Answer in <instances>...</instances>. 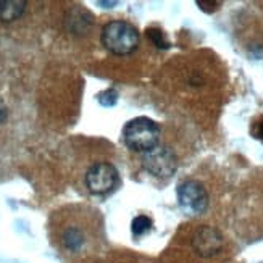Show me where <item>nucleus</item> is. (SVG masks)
<instances>
[{"label":"nucleus","mask_w":263,"mask_h":263,"mask_svg":"<svg viewBox=\"0 0 263 263\" xmlns=\"http://www.w3.org/2000/svg\"><path fill=\"white\" fill-rule=\"evenodd\" d=\"M49 236L52 246L63 258H86L104 247V218L90 205H65L52 213Z\"/></svg>","instance_id":"f257e3e1"},{"label":"nucleus","mask_w":263,"mask_h":263,"mask_svg":"<svg viewBox=\"0 0 263 263\" xmlns=\"http://www.w3.org/2000/svg\"><path fill=\"white\" fill-rule=\"evenodd\" d=\"M102 45L113 55L124 57L133 53L139 45V32L128 21L115 20L104 26L100 34Z\"/></svg>","instance_id":"f03ea898"},{"label":"nucleus","mask_w":263,"mask_h":263,"mask_svg":"<svg viewBox=\"0 0 263 263\" xmlns=\"http://www.w3.org/2000/svg\"><path fill=\"white\" fill-rule=\"evenodd\" d=\"M123 141L131 151L145 154L158 145L160 126L151 118L139 117L126 123L123 129Z\"/></svg>","instance_id":"7ed1b4c3"},{"label":"nucleus","mask_w":263,"mask_h":263,"mask_svg":"<svg viewBox=\"0 0 263 263\" xmlns=\"http://www.w3.org/2000/svg\"><path fill=\"white\" fill-rule=\"evenodd\" d=\"M86 189L94 196H105L118 184V171L111 163L99 162L89 166L84 175Z\"/></svg>","instance_id":"20e7f679"},{"label":"nucleus","mask_w":263,"mask_h":263,"mask_svg":"<svg viewBox=\"0 0 263 263\" xmlns=\"http://www.w3.org/2000/svg\"><path fill=\"white\" fill-rule=\"evenodd\" d=\"M179 205L192 215L203 213L209 207V194L199 181L187 179L178 187Z\"/></svg>","instance_id":"39448f33"},{"label":"nucleus","mask_w":263,"mask_h":263,"mask_svg":"<svg viewBox=\"0 0 263 263\" xmlns=\"http://www.w3.org/2000/svg\"><path fill=\"white\" fill-rule=\"evenodd\" d=\"M142 165L148 173H152L158 178H163V176H171L175 173L178 162L175 152L170 147L157 145L152 151L144 154Z\"/></svg>","instance_id":"423d86ee"},{"label":"nucleus","mask_w":263,"mask_h":263,"mask_svg":"<svg viewBox=\"0 0 263 263\" xmlns=\"http://www.w3.org/2000/svg\"><path fill=\"white\" fill-rule=\"evenodd\" d=\"M192 247L202 257H213L223 249V237L215 228L202 226L192 237Z\"/></svg>","instance_id":"0eeeda50"},{"label":"nucleus","mask_w":263,"mask_h":263,"mask_svg":"<svg viewBox=\"0 0 263 263\" xmlns=\"http://www.w3.org/2000/svg\"><path fill=\"white\" fill-rule=\"evenodd\" d=\"M29 5L26 0H0V31H8L25 20Z\"/></svg>","instance_id":"6e6552de"},{"label":"nucleus","mask_w":263,"mask_h":263,"mask_svg":"<svg viewBox=\"0 0 263 263\" xmlns=\"http://www.w3.org/2000/svg\"><path fill=\"white\" fill-rule=\"evenodd\" d=\"M131 230H133V234L136 237H141V236H144L145 233H148L152 230V220L148 218V216H145V215L136 216V218L133 220Z\"/></svg>","instance_id":"1a4fd4ad"},{"label":"nucleus","mask_w":263,"mask_h":263,"mask_svg":"<svg viewBox=\"0 0 263 263\" xmlns=\"http://www.w3.org/2000/svg\"><path fill=\"white\" fill-rule=\"evenodd\" d=\"M147 36H148V39H151L157 45L158 49H168L170 47V42L165 39L163 32L160 31V29H148Z\"/></svg>","instance_id":"9d476101"},{"label":"nucleus","mask_w":263,"mask_h":263,"mask_svg":"<svg viewBox=\"0 0 263 263\" xmlns=\"http://www.w3.org/2000/svg\"><path fill=\"white\" fill-rule=\"evenodd\" d=\"M252 134L255 139L261 141L263 142V118H260L258 121L254 123V126H252Z\"/></svg>","instance_id":"9b49d317"},{"label":"nucleus","mask_w":263,"mask_h":263,"mask_svg":"<svg viewBox=\"0 0 263 263\" xmlns=\"http://www.w3.org/2000/svg\"><path fill=\"white\" fill-rule=\"evenodd\" d=\"M5 120H7V108L4 105V102L0 100V124H2Z\"/></svg>","instance_id":"f8f14e48"}]
</instances>
